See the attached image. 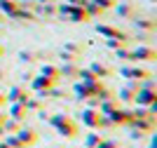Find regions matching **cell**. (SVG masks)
Here are the masks:
<instances>
[{"label":"cell","mask_w":157,"mask_h":148,"mask_svg":"<svg viewBox=\"0 0 157 148\" xmlns=\"http://www.w3.org/2000/svg\"><path fill=\"white\" fill-rule=\"evenodd\" d=\"M134 26H136L138 31H145V33H155V28H157V24L152 19H136Z\"/></svg>","instance_id":"21"},{"label":"cell","mask_w":157,"mask_h":148,"mask_svg":"<svg viewBox=\"0 0 157 148\" xmlns=\"http://www.w3.org/2000/svg\"><path fill=\"white\" fill-rule=\"evenodd\" d=\"M129 136L134 139V141H141V139H145L143 132H138V129H131V127H129Z\"/></svg>","instance_id":"29"},{"label":"cell","mask_w":157,"mask_h":148,"mask_svg":"<svg viewBox=\"0 0 157 148\" xmlns=\"http://www.w3.org/2000/svg\"><path fill=\"white\" fill-rule=\"evenodd\" d=\"M26 115H28V110L21 101H7V118H12L17 122H24Z\"/></svg>","instance_id":"7"},{"label":"cell","mask_w":157,"mask_h":148,"mask_svg":"<svg viewBox=\"0 0 157 148\" xmlns=\"http://www.w3.org/2000/svg\"><path fill=\"white\" fill-rule=\"evenodd\" d=\"M96 148H120V143L113 141V139H101V141L96 143Z\"/></svg>","instance_id":"28"},{"label":"cell","mask_w":157,"mask_h":148,"mask_svg":"<svg viewBox=\"0 0 157 148\" xmlns=\"http://www.w3.org/2000/svg\"><path fill=\"white\" fill-rule=\"evenodd\" d=\"M47 125L56 129L59 136H66V139H75L78 136V122L73 118L63 115V113H56V115H49L47 118Z\"/></svg>","instance_id":"1"},{"label":"cell","mask_w":157,"mask_h":148,"mask_svg":"<svg viewBox=\"0 0 157 148\" xmlns=\"http://www.w3.org/2000/svg\"><path fill=\"white\" fill-rule=\"evenodd\" d=\"M155 101H157V90H143V87H138V92L134 94V103L136 106H150Z\"/></svg>","instance_id":"8"},{"label":"cell","mask_w":157,"mask_h":148,"mask_svg":"<svg viewBox=\"0 0 157 148\" xmlns=\"http://www.w3.org/2000/svg\"><path fill=\"white\" fill-rule=\"evenodd\" d=\"M5 118H7V113H2V110H0V136L5 134V132H2V122H5Z\"/></svg>","instance_id":"30"},{"label":"cell","mask_w":157,"mask_h":148,"mask_svg":"<svg viewBox=\"0 0 157 148\" xmlns=\"http://www.w3.org/2000/svg\"><path fill=\"white\" fill-rule=\"evenodd\" d=\"M68 21H73V24H82V21H89V14L85 12V7H78L73 5L71 12H68V17H66Z\"/></svg>","instance_id":"14"},{"label":"cell","mask_w":157,"mask_h":148,"mask_svg":"<svg viewBox=\"0 0 157 148\" xmlns=\"http://www.w3.org/2000/svg\"><path fill=\"white\" fill-rule=\"evenodd\" d=\"M2 52H5V50H2V45H0V57H2Z\"/></svg>","instance_id":"34"},{"label":"cell","mask_w":157,"mask_h":148,"mask_svg":"<svg viewBox=\"0 0 157 148\" xmlns=\"http://www.w3.org/2000/svg\"><path fill=\"white\" fill-rule=\"evenodd\" d=\"M87 68H89V73H92L96 80H105V78L110 75V68H108L105 64H101V61H92Z\"/></svg>","instance_id":"13"},{"label":"cell","mask_w":157,"mask_h":148,"mask_svg":"<svg viewBox=\"0 0 157 148\" xmlns=\"http://www.w3.org/2000/svg\"><path fill=\"white\" fill-rule=\"evenodd\" d=\"M150 148H157V134H155V132L150 134Z\"/></svg>","instance_id":"31"},{"label":"cell","mask_w":157,"mask_h":148,"mask_svg":"<svg viewBox=\"0 0 157 148\" xmlns=\"http://www.w3.org/2000/svg\"><path fill=\"white\" fill-rule=\"evenodd\" d=\"M136 92H138V80H127V85L120 90V101H134Z\"/></svg>","instance_id":"12"},{"label":"cell","mask_w":157,"mask_h":148,"mask_svg":"<svg viewBox=\"0 0 157 148\" xmlns=\"http://www.w3.org/2000/svg\"><path fill=\"white\" fill-rule=\"evenodd\" d=\"M108 50H117L120 45H127V42H122V40H117V38H105V42H103Z\"/></svg>","instance_id":"27"},{"label":"cell","mask_w":157,"mask_h":148,"mask_svg":"<svg viewBox=\"0 0 157 148\" xmlns=\"http://www.w3.org/2000/svg\"><path fill=\"white\" fill-rule=\"evenodd\" d=\"M115 108H120V99L108 97V99H101V103H98V113H101V115H108V113L115 110Z\"/></svg>","instance_id":"17"},{"label":"cell","mask_w":157,"mask_h":148,"mask_svg":"<svg viewBox=\"0 0 157 148\" xmlns=\"http://www.w3.org/2000/svg\"><path fill=\"white\" fill-rule=\"evenodd\" d=\"M80 54H82V47L78 42H66L61 50V61H78Z\"/></svg>","instance_id":"10"},{"label":"cell","mask_w":157,"mask_h":148,"mask_svg":"<svg viewBox=\"0 0 157 148\" xmlns=\"http://www.w3.org/2000/svg\"><path fill=\"white\" fill-rule=\"evenodd\" d=\"M54 85H56V82H54L52 78H45V75H35V78L31 80V87L38 92V94H42V92H47V90H52Z\"/></svg>","instance_id":"11"},{"label":"cell","mask_w":157,"mask_h":148,"mask_svg":"<svg viewBox=\"0 0 157 148\" xmlns=\"http://www.w3.org/2000/svg\"><path fill=\"white\" fill-rule=\"evenodd\" d=\"M78 66H75V61H63V64L59 66V75H63V78H71V80H75L78 78Z\"/></svg>","instance_id":"16"},{"label":"cell","mask_w":157,"mask_h":148,"mask_svg":"<svg viewBox=\"0 0 157 148\" xmlns=\"http://www.w3.org/2000/svg\"><path fill=\"white\" fill-rule=\"evenodd\" d=\"M2 141H5L10 148H24V146H21V141H19V139H17L14 134H7L5 139H2Z\"/></svg>","instance_id":"26"},{"label":"cell","mask_w":157,"mask_h":148,"mask_svg":"<svg viewBox=\"0 0 157 148\" xmlns=\"http://www.w3.org/2000/svg\"><path fill=\"white\" fill-rule=\"evenodd\" d=\"M155 59H157V52L150 45H138L131 50V61H155Z\"/></svg>","instance_id":"5"},{"label":"cell","mask_w":157,"mask_h":148,"mask_svg":"<svg viewBox=\"0 0 157 148\" xmlns=\"http://www.w3.org/2000/svg\"><path fill=\"white\" fill-rule=\"evenodd\" d=\"M7 101H26L28 99V94H26V90H24V87H19V85H14V87H10V90H7Z\"/></svg>","instance_id":"15"},{"label":"cell","mask_w":157,"mask_h":148,"mask_svg":"<svg viewBox=\"0 0 157 148\" xmlns=\"http://www.w3.org/2000/svg\"><path fill=\"white\" fill-rule=\"evenodd\" d=\"M105 120H108V125L110 127H127L129 125V120H131V110H127V108H115V110H110L108 115H105Z\"/></svg>","instance_id":"3"},{"label":"cell","mask_w":157,"mask_h":148,"mask_svg":"<svg viewBox=\"0 0 157 148\" xmlns=\"http://www.w3.org/2000/svg\"><path fill=\"white\" fill-rule=\"evenodd\" d=\"M19 127H21V122H17L12 118H5V122H2V132H5V134H17Z\"/></svg>","instance_id":"22"},{"label":"cell","mask_w":157,"mask_h":148,"mask_svg":"<svg viewBox=\"0 0 157 148\" xmlns=\"http://www.w3.org/2000/svg\"><path fill=\"white\" fill-rule=\"evenodd\" d=\"M14 136L21 141V146H24V148H31L33 143L38 141V132H35V129H31V127H19V132H17Z\"/></svg>","instance_id":"9"},{"label":"cell","mask_w":157,"mask_h":148,"mask_svg":"<svg viewBox=\"0 0 157 148\" xmlns=\"http://www.w3.org/2000/svg\"><path fill=\"white\" fill-rule=\"evenodd\" d=\"M0 148H10V146H7V143H5V141H0Z\"/></svg>","instance_id":"33"},{"label":"cell","mask_w":157,"mask_h":148,"mask_svg":"<svg viewBox=\"0 0 157 148\" xmlns=\"http://www.w3.org/2000/svg\"><path fill=\"white\" fill-rule=\"evenodd\" d=\"M40 75H45V78H52L54 82H59V66H54V64H42L40 66Z\"/></svg>","instance_id":"18"},{"label":"cell","mask_w":157,"mask_h":148,"mask_svg":"<svg viewBox=\"0 0 157 148\" xmlns=\"http://www.w3.org/2000/svg\"><path fill=\"white\" fill-rule=\"evenodd\" d=\"M120 75L124 80H145V78H150V71H145L141 66H122Z\"/></svg>","instance_id":"6"},{"label":"cell","mask_w":157,"mask_h":148,"mask_svg":"<svg viewBox=\"0 0 157 148\" xmlns=\"http://www.w3.org/2000/svg\"><path fill=\"white\" fill-rule=\"evenodd\" d=\"M113 52H115V57H117L120 61H131V50L127 45H120L117 50H113Z\"/></svg>","instance_id":"23"},{"label":"cell","mask_w":157,"mask_h":148,"mask_svg":"<svg viewBox=\"0 0 157 148\" xmlns=\"http://www.w3.org/2000/svg\"><path fill=\"white\" fill-rule=\"evenodd\" d=\"M89 2H94L98 10H110V7L117 5V0H89Z\"/></svg>","instance_id":"25"},{"label":"cell","mask_w":157,"mask_h":148,"mask_svg":"<svg viewBox=\"0 0 157 148\" xmlns=\"http://www.w3.org/2000/svg\"><path fill=\"white\" fill-rule=\"evenodd\" d=\"M2 103H7V97L2 94V92H0V106H2Z\"/></svg>","instance_id":"32"},{"label":"cell","mask_w":157,"mask_h":148,"mask_svg":"<svg viewBox=\"0 0 157 148\" xmlns=\"http://www.w3.org/2000/svg\"><path fill=\"white\" fill-rule=\"evenodd\" d=\"M80 120H82V125H85L87 129H105L110 127L108 125V120H105V115H101L98 113V108H82L80 110Z\"/></svg>","instance_id":"2"},{"label":"cell","mask_w":157,"mask_h":148,"mask_svg":"<svg viewBox=\"0 0 157 148\" xmlns=\"http://www.w3.org/2000/svg\"><path fill=\"white\" fill-rule=\"evenodd\" d=\"M103 136L98 134V129H89L85 134V139H82V143H85V148H96V143L101 141Z\"/></svg>","instance_id":"19"},{"label":"cell","mask_w":157,"mask_h":148,"mask_svg":"<svg viewBox=\"0 0 157 148\" xmlns=\"http://www.w3.org/2000/svg\"><path fill=\"white\" fill-rule=\"evenodd\" d=\"M115 12H117L122 19H131V17H134V5H129V2H120V5H115Z\"/></svg>","instance_id":"20"},{"label":"cell","mask_w":157,"mask_h":148,"mask_svg":"<svg viewBox=\"0 0 157 148\" xmlns=\"http://www.w3.org/2000/svg\"><path fill=\"white\" fill-rule=\"evenodd\" d=\"M24 106H26L28 113H35V110L42 108V99H31V97H28L26 101H24Z\"/></svg>","instance_id":"24"},{"label":"cell","mask_w":157,"mask_h":148,"mask_svg":"<svg viewBox=\"0 0 157 148\" xmlns=\"http://www.w3.org/2000/svg\"><path fill=\"white\" fill-rule=\"evenodd\" d=\"M96 33L98 35H103V38H117L122 42H129V35L124 31H120L115 26H108V24H96Z\"/></svg>","instance_id":"4"}]
</instances>
